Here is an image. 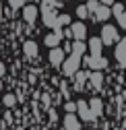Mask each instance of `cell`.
<instances>
[{"mask_svg": "<svg viewBox=\"0 0 126 130\" xmlns=\"http://www.w3.org/2000/svg\"><path fill=\"white\" fill-rule=\"evenodd\" d=\"M78 64H81V56H78V54H72L68 60L62 62V72H64L66 76H72V74L78 70Z\"/></svg>", "mask_w": 126, "mask_h": 130, "instance_id": "cell-1", "label": "cell"}, {"mask_svg": "<svg viewBox=\"0 0 126 130\" xmlns=\"http://www.w3.org/2000/svg\"><path fill=\"white\" fill-rule=\"evenodd\" d=\"M101 41H103L105 45L116 43V41H118V29L112 27V25H105V27L101 29Z\"/></svg>", "mask_w": 126, "mask_h": 130, "instance_id": "cell-2", "label": "cell"}, {"mask_svg": "<svg viewBox=\"0 0 126 130\" xmlns=\"http://www.w3.org/2000/svg\"><path fill=\"white\" fill-rule=\"evenodd\" d=\"M76 111L81 116V120H85V122H93V118H95L87 101H76Z\"/></svg>", "mask_w": 126, "mask_h": 130, "instance_id": "cell-3", "label": "cell"}, {"mask_svg": "<svg viewBox=\"0 0 126 130\" xmlns=\"http://www.w3.org/2000/svg\"><path fill=\"white\" fill-rule=\"evenodd\" d=\"M64 50H60V47H52V52H50V64L52 66H62V62H64Z\"/></svg>", "mask_w": 126, "mask_h": 130, "instance_id": "cell-4", "label": "cell"}, {"mask_svg": "<svg viewBox=\"0 0 126 130\" xmlns=\"http://www.w3.org/2000/svg\"><path fill=\"white\" fill-rule=\"evenodd\" d=\"M62 35H64V33H62L60 29L56 31V33H48V35H45V39H43V43L48 45V47H58V45H60Z\"/></svg>", "mask_w": 126, "mask_h": 130, "instance_id": "cell-5", "label": "cell"}, {"mask_svg": "<svg viewBox=\"0 0 126 130\" xmlns=\"http://www.w3.org/2000/svg\"><path fill=\"white\" fill-rule=\"evenodd\" d=\"M70 31H72V37H74V39H85V37H87V27H85L81 21L72 23Z\"/></svg>", "mask_w": 126, "mask_h": 130, "instance_id": "cell-6", "label": "cell"}, {"mask_svg": "<svg viewBox=\"0 0 126 130\" xmlns=\"http://www.w3.org/2000/svg\"><path fill=\"white\" fill-rule=\"evenodd\" d=\"M87 64H89L93 70H101V68L107 66V60L101 58V56H89V58H87Z\"/></svg>", "mask_w": 126, "mask_h": 130, "instance_id": "cell-7", "label": "cell"}, {"mask_svg": "<svg viewBox=\"0 0 126 130\" xmlns=\"http://www.w3.org/2000/svg\"><path fill=\"white\" fill-rule=\"evenodd\" d=\"M64 130H81V122L74 113H66L64 116Z\"/></svg>", "mask_w": 126, "mask_h": 130, "instance_id": "cell-8", "label": "cell"}, {"mask_svg": "<svg viewBox=\"0 0 126 130\" xmlns=\"http://www.w3.org/2000/svg\"><path fill=\"white\" fill-rule=\"evenodd\" d=\"M116 58H118V62L122 66H126V37L120 39L118 45H116Z\"/></svg>", "mask_w": 126, "mask_h": 130, "instance_id": "cell-9", "label": "cell"}, {"mask_svg": "<svg viewBox=\"0 0 126 130\" xmlns=\"http://www.w3.org/2000/svg\"><path fill=\"white\" fill-rule=\"evenodd\" d=\"M23 19H25L27 23H35V19H37V6L27 4V6L23 8Z\"/></svg>", "mask_w": 126, "mask_h": 130, "instance_id": "cell-10", "label": "cell"}, {"mask_svg": "<svg viewBox=\"0 0 126 130\" xmlns=\"http://www.w3.org/2000/svg\"><path fill=\"white\" fill-rule=\"evenodd\" d=\"M101 45H103L101 37H91V41H89V50H91V56H101Z\"/></svg>", "mask_w": 126, "mask_h": 130, "instance_id": "cell-11", "label": "cell"}, {"mask_svg": "<svg viewBox=\"0 0 126 130\" xmlns=\"http://www.w3.org/2000/svg\"><path fill=\"white\" fill-rule=\"evenodd\" d=\"M109 12H112V10H109L107 4H97V8H95V12H93V14H95L97 21H105V19L109 17Z\"/></svg>", "mask_w": 126, "mask_h": 130, "instance_id": "cell-12", "label": "cell"}, {"mask_svg": "<svg viewBox=\"0 0 126 130\" xmlns=\"http://www.w3.org/2000/svg\"><path fill=\"white\" fill-rule=\"evenodd\" d=\"M89 80H91V87H93V89H101L103 74H101L99 70H95V72H91V74H89Z\"/></svg>", "mask_w": 126, "mask_h": 130, "instance_id": "cell-13", "label": "cell"}, {"mask_svg": "<svg viewBox=\"0 0 126 130\" xmlns=\"http://www.w3.org/2000/svg\"><path fill=\"white\" fill-rule=\"evenodd\" d=\"M23 52H25V56H29V58H35V56H37V43H35V41H25Z\"/></svg>", "mask_w": 126, "mask_h": 130, "instance_id": "cell-14", "label": "cell"}, {"mask_svg": "<svg viewBox=\"0 0 126 130\" xmlns=\"http://www.w3.org/2000/svg\"><path fill=\"white\" fill-rule=\"evenodd\" d=\"M89 107H91V111H93V116H101V111H103V103H101L99 97L91 99V101H89Z\"/></svg>", "mask_w": 126, "mask_h": 130, "instance_id": "cell-15", "label": "cell"}, {"mask_svg": "<svg viewBox=\"0 0 126 130\" xmlns=\"http://www.w3.org/2000/svg\"><path fill=\"white\" fill-rule=\"evenodd\" d=\"M85 50H87V45L83 43V39H74V43H72V54H85Z\"/></svg>", "mask_w": 126, "mask_h": 130, "instance_id": "cell-16", "label": "cell"}, {"mask_svg": "<svg viewBox=\"0 0 126 130\" xmlns=\"http://www.w3.org/2000/svg\"><path fill=\"white\" fill-rule=\"evenodd\" d=\"M85 78H89V74H87V72H81V70H76V72H74V83H76V89H83Z\"/></svg>", "mask_w": 126, "mask_h": 130, "instance_id": "cell-17", "label": "cell"}, {"mask_svg": "<svg viewBox=\"0 0 126 130\" xmlns=\"http://www.w3.org/2000/svg\"><path fill=\"white\" fill-rule=\"evenodd\" d=\"M76 14L81 19H87L89 17V8H87V4H81V6H76Z\"/></svg>", "mask_w": 126, "mask_h": 130, "instance_id": "cell-18", "label": "cell"}, {"mask_svg": "<svg viewBox=\"0 0 126 130\" xmlns=\"http://www.w3.org/2000/svg\"><path fill=\"white\" fill-rule=\"evenodd\" d=\"M70 23V17L68 14H60V17L56 19V27H60V25H68Z\"/></svg>", "mask_w": 126, "mask_h": 130, "instance_id": "cell-19", "label": "cell"}, {"mask_svg": "<svg viewBox=\"0 0 126 130\" xmlns=\"http://www.w3.org/2000/svg\"><path fill=\"white\" fill-rule=\"evenodd\" d=\"M2 101H4L6 107H12L14 103H17V97H14V95H4V99H2Z\"/></svg>", "mask_w": 126, "mask_h": 130, "instance_id": "cell-20", "label": "cell"}, {"mask_svg": "<svg viewBox=\"0 0 126 130\" xmlns=\"http://www.w3.org/2000/svg\"><path fill=\"white\" fill-rule=\"evenodd\" d=\"M116 19H118V23H120V27H122V29H126V10H122V12L118 14Z\"/></svg>", "mask_w": 126, "mask_h": 130, "instance_id": "cell-21", "label": "cell"}, {"mask_svg": "<svg viewBox=\"0 0 126 130\" xmlns=\"http://www.w3.org/2000/svg\"><path fill=\"white\" fill-rule=\"evenodd\" d=\"M97 4H99V2H95V0H91V2H87V8H89V14H93V12H95V8H97Z\"/></svg>", "mask_w": 126, "mask_h": 130, "instance_id": "cell-22", "label": "cell"}, {"mask_svg": "<svg viewBox=\"0 0 126 130\" xmlns=\"http://www.w3.org/2000/svg\"><path fill=\"white\" fill-rule=\"evenodd\" d=\"M64 107H66V111H68V113H74V111H76V103H74V101H68Z\"/></svg>", "mask_w": 126, "mask_h": 130, "instance_id": "cell-23", "label": "cell"}, {"mask_svg": "<svg viewBox=\"0 0 126 130\" xmlns=\"http://www.w3.org/2000/svg\"><path fill=\"white\" fill-rule=\"evenodd\" d=\"M124 10V4H114V8H112V12H114V17H118V14Z\"/></svg>", "mask_w": 126, "mask_h": 130, "instance_id": "cell-24", "label": "cell"}, {"mask_svg": "<svg viewBox=\"0 0 126 130\" xmlns=\"http://www.w3.org/2000/svg\"><path fill=\"white\" fill-rule=\"evenodd\" d=\"M2 76H4V64L0 62V78H2Z\"/></svg>", "mask_w": 126, "mask_h": 130, "instance_id": "cell-25", "label": "cell"}, {"mask_svg": "<svg viewBox=\"0 0 126 130\" xmlns=\"http://www.w3.org/2000/svg\"><path fill=\"white\" fill-rule=\"evenodd\" d=\"M101 4H107L109 6V4H114V0H101Z\"/></svg>", "mask_w": 126, "mask_h": 130, "instance_id": "cell-26", "label": "cell"}]
</instances>
